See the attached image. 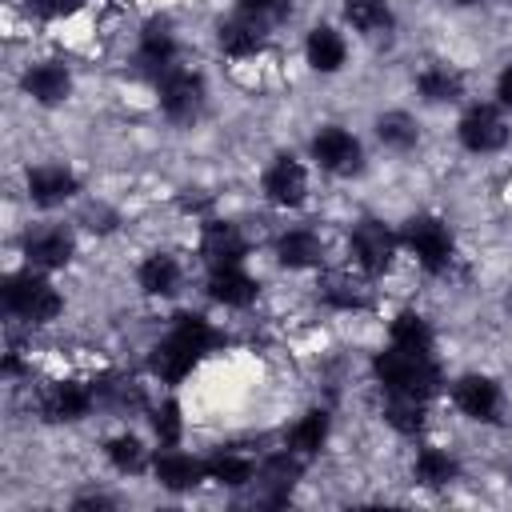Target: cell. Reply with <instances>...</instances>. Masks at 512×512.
<instances>
[{
	"label": "cell",
	"instance_id": "cell-1",
	"mask_svg": "<svg viewBox=\"0 0 512 512\" xmlns=\"http://www.w3.org/2000/svg\"><path fill=\"white\" fill-rule=\"evenodd\" d=\"M216 340H220V332L212 328L208 316H200V312H180V316L168 324V332L152 344V352H148V376L160 380V384H168V388H176V384L188 380L192 368L216 348Z\"/></svg>",
	"mask_w": 512,
	"mask_h": 512
},
{
	"label": "cell",
	"instance_id": "cell-2",
	"mask_svg": "<svg viewBox=\"0 0 512 512\" xmlns=\"http://www.w3.org/2000/svg\"><path fill=\"white\" fill-rule=\"evenodd\" d=\"M372 376L384 392L396 396H416V400H432L444 388V372L432 356L424 352H404V348H384L372 356Z\"/></svg>",
	"mask_w": 512,
	"mask_h": 512
},
{
	"label": "cell",
	"instance_id": "cell-3",
	"mask_svg": "<svg viewBox=\"0 0 512 512\" xmlns=\"http://www.w3.org/2000/svg\"><path fill=\"white\" fill-rule=\"evenodd\" d=\"M0 300H4V312L12 320L28 324V328L52 324L64 312V296L56 292V284L48 280V272H36V268L8 272L4 276V288H0Z\"/></svg>",
	"mask_w": 512,
	"mask_h": 512
},
{
	"label": "cell",
	"instance_id": "cell-4",
	"mask_svg": "<svg viewBox=\"0 0 512 512\" xmlns=\"http://www.w3.org/2000/svg\"><path fill=\"white\" fill-rule=\"evenodd\" d=\"M400 248L432 276H444L456 260V236L444 216L436 212H416L400 224Z\"/></svg>",
	"mask_w": 512,
	"mask_h": 512
},
{
	"label": "cell",
	"instance_id": "cell-5",
	"mask_svg": "<svg viewBox=\"0 0 512 512\" xmlns=\"http://www.w3.org/2000/svg\"><path fill=\"white\" fill-rule=\"evenodd\" d=\"M204 100H208V84L196 68L172 64L156 76V104L172 124H192L204 112Z\"/></svg>",
	"mask_w": 512,
	"mask_h": 512
},
{
	"label": "cell",
	"instance_id": "cell-6",
	"mask_svg": "<svg viewBox=\"0 0 512 512\" xmlns=\"http://www.w3.org/2000/svg\"><path fill=\"white\" fill-rule=\"evenodd\" d=\"M396 252H400V232H392L384 220H360L348 236V264L368 280L388 276Z\"/></svg>",
	"mask_w": 512,
	"mask_h": 512
},
{
	"label": "cell",
	"instance_id": "cell-7",
	"mask_svg": "<svg viewBox=\"0 0 512 512\" xmlns=\"http://www.w3.org/2000/svg\"><path fill=\"white\" fill-rule=\"evenodd\" d=\"M308 152L316 160L320 172L328 176H340V180H352L364 172V144L356 132H348L344 124H324L312 132L308 140Z\"/></svg>",
	"mask_w": 512,
	"mask_h": 512
},
{
	"label": "cell",
	"instance_id": "cell-8",
	"mask_svg": "<svg viewBox=\"0 0 512 512\" xmlns=\"http://www.w3.org/2000/svg\"><path fill=\"white\" fill-rule=\"evenodd\" d=\"M24 264L36 272H60L76 256V232L68 224H32L20 240Z\"/></svg>",
	"mask_w": 512,
	"mask_h": 512
},
{
	"label": "cell",
	"instance_id": "cell-9",
	"mask_svg": "<svg viewBox=\"0 0 512 512\" xmlns=\"http://www.w3.org/2000/svg\"><path fill=\"white\" fill-rule=\"evenodd\" d=\"M508 136H512V128H508V116L500 104H468L464 116L456 120V140L476 156L500 152L508 144Z\"/></svg>",
	"mask_w": 512,
	"mask_h": 512
},
{
	"label": "cell",
	"instance_id": "cell-10",
	"mask_svg": "<svg viewBox=\"0 0 512 512\" xmlns=\"http://www.w3.org/2000/svg\"><path fill=\"white\" fill-rule=\"evenodd\" d=\"M260 188H264V200L272 208L292 212L308 200V168L292 152H276L260 172Z\"/></svg>",
	"mask_w": 512,
	"mask_h": 512
},
{
	"label": "cell",
	"instance_id": "cell-11",
	"mask_svg": "<svg viewBox=\"0 0 512 512\" xmlns=\"http://www.w3.org/2000/svg\"><path fill=\"white\" fill-rule=\"evenodd\" d=\"M452 404L460 416L476 424H500L504 416V388L484 372H464L452 380Z\"/></svg>",
	"mask_w": 512,
	"mask_h": 512
},
{
	"label": "cell",
	"instance_id": "cell-12",
	"mask_svg": "<svg viewBox=\"0 0 512 512\" xmlns=\"http://www.w3.org/2000/svg\"><path fill=\"white\" fill-rule=\"evenodd\" d=\"M96 408L92 380H52L40 392V416L48 424H76Z\"/></svg>",
	"mask_w": 512,
	"mask_h": 512
},
{
	"label": "cell",
	"instance_id": "cell-13",
	"mask_svg": "<svg viewBox=\"0 0 512 512\" xmlns=\"http://www.w3.org/2000/svg\"><path fill=\"white\" fill-rule=\"evenodd\" d=\"M216 48L228 60H256L268 48V20L236 8V16L216 24Z\"/></svg>",
	"mask_w": 512,
	"mask_h": 512
},
{
	"label": "cell",
	"instance_id": "cell-14",
	"mask_svg": "<svg viewBox=\"0 0 512 512\" xmlns=\"http://www.w3.org/2000/svg\"><path fill=\"white\" fill-rule=\"evenodd\" d=\"M24 188H28V200L36 208H60L80 192V176L60 160H40L28 168Z\"/></svg>",
	"mask_w": 512,
	"mask_h": 512
},
{
	"label": "cell",
	"instance_id": "cell-15",
	"mask_svg": "<svg viewBox=\"0 0 512 512\" xmlns=\"http://www.w3.org/2000/svg\"><path fill=\"white\" fill-rule=\"evenodd\" d=\"M304 464L308 460H300L296 452H288V448H280V452H268L264 460H260V468H256V488H260V504H288V496H292V488L300 484V476H304Z\"/></svg>",
	"mask_w": 512,
	"mask_h": 512
},
{
	"label": "cell",
	"instance_id": "cell-16",
	"mask_svg": "<svg viewBox=\"0 0 512 512\" xmlns=\"http://www.w3.org/2000/svg\"><path fill=\"white\" fill-rule=\"evenodd\" d=\"M20 88L40 108H56L72 96V68L64 60H36L20 72Z\"/></svg>",
	"mask_w": 512,
	"mask_h": 512
},
{
	"label": "cell",
	"instance_id": "cell-17",
	"mask_svg": "<svg viewBox=\"0 0 512 512\" xmlns=\"http://www.w3.org/2000/svg\"><path fill=\"white\" fill-rule=\"evenodd\" d=\"M272 256H276V264L288 268V272H312V268L324 264V236H320L316 228H304V224L284 228V232L272 240Z\"/></svg>",
	"mask_w": 512,
	"mask_h": 512
},
{
	"label": "cell",
	"instance_id": "cell-18",
	"mask_svg": "<svg viewBox=\"0 0 512 512\" xmlns=\"http://www.w3.org/2000/svg\"><path fill=\"white\" fill-rule=\"evenodd\" d=\"M248 236L232 220H204L200 224V256L208 268L216 264H244L248 260Z\"/></svg>",
	"mask_w": 512,
	"mask_h": 512
},
{
	"label": "cell",
	"instance_id": "cell-19",
	"mask_svg": "<svg viewBox=\"0 0 512 512\" xmlns=\"http://www.w3.org/2000/svg\"><path fill=\"white\" fill-rule=\"evenodd\" d=\"M152 476H156V484L168 488V492H192L200 480H208V464H204V456H192V452H184V448L176 444V448H160V452H156Z\"/></svg>",
	"mask_w": 512,
	"mask_h": 512
},
{
	"label": "cell",
	"instance_id": "cell-20",
	"mask_svg": "<svg viewBox=\"0 0 512 512\" xmlns=\"http://www.w3.org/2000/svg\"><path fill=\"white\" fill-rule=\"evenodd\" d=\"M204 292H208V300L220 304V308H248V304L256 300L260 284L248 276L244 264H216V268H208Z\"/></svg>",
	"mask_w": 512,
	"mask_h": 512
},
{
	"label": "cell",
	"instance_id": "cell-21",
	"mask_svg": "<svg viewBox=\"0 0 512 512\" xmlns=\"http://www.w3.org/2000/svg\"><path fill=\"white\" fill-rule=\"evenodd\" d=\"M316 296H320V304L332 308V312H364V308H372L368 276H360L356 268H352V272H328V276H320Z\"/></svg>",
	"mask_w": 512,
	"mask_h": 512
},
{
	"label": "cell",
	"instance_id": "cell-22",
	"mask_svg": "<svg viewBox=\"0 0 512 512\" xmlns=\"http://www.w3.org/2000/svg\"><path fill=\"white\" fill-rule=\"evenodd\" d=\"M176 56H180V40H176L172 24L160 20V16H152L140 28V36H136V60H140V68H148L152 76H160L164 68L176 64Z\"/></svg>",
	"mask_w": 512,
	"mask_h": 512
},
{
	"label": "cell",
	"instance_id": "cell-23",
	"mask_svg": "<svg viewBox=\"0 0 512 512\" xmlns=\"http://www.w3.org/2000/svg\"><path fill=\"white\" fill-rule=\"evenodd\" d=\"M136 284L144 296H156V300H168L180 292L184 284V264L180 256L172 252H148L140 264H136Z\"/></svg>",
	"mask_w": 512,
	"mask_h": 512
},
{
	"label": "cell",
	"instance_id": "cell-24",
	"mask_svg": "<svg viewBox=\"0 0 512 512\" xmlns=\"http://www.w3.org/2000/svg\"><path fill=\"white\" fill-rule=\"evenodd\" d=\"M304 60H308V68L320 72V76L340 72L344 60H348V40H344V32L332 28V24H312L308 36H304Z\"/></svg>",
	"mask_w": 512,
	"mask_h": 512
},
{
	"label": "cell",
	"instance_id": "cell-25",
	"mask_svg": "<svg viewBox=\"0 0 512 512\" xmlns=\"http://www.w3.org/2000/svg\"><path fill=\"white\" fill-rule=\"evenodd\" d=\"M328 436H332V416H328L324 408H308V412H300V416L284 428V448L296 452L300 460H312V456L324 452Z\"/></svg>",
	"mask_w": 512,
	"mask_h": 512
},
{
	"label": "cell",
	"instance_id": "cell-26",
	"mask_svg": "<svg viewBox=\"0 0 512 512\" xmlns=\"http://www.w3.org/2000/svg\"><path fill=\"white\" fill-rule=\"evenodd\" d=\"M416 92L424 104H456L464 96V72L448 60H428L416 72Z\"/></svg>",
	"mask_w": 512,
	"mask_h": 512
},
{
	"label": "cell",
	"instance_id": "cell-27",
	"mask_svg": "<svg viewBox=\"0 0 512 512\" xmlns=\"http://www.w3.org/2000/svg\"><path fill=\"white\" fill-rule=\"evenodd\" d=\"M204 464H208V480H216L220 488H248L256 484V468H260V460L244 448H220L204 456Z\"/></svg>",
	"mask_w": 512,
	"mask_h": 512
},
{
	"label": "cell",
	"instance_id": "cell-28",
	"mask_svg": "<svg viewBox=\"0 0 512 512\" xmlns=\"http://www.w3.org/2000/svg\"><path fill=\"white\" fill-rule=\"evenodd\" d=\"M344 24H348L356 36L376 40V36L392 32V24H396L392 0H344Z\"/></svg>",
	"mask_w": 512,
	"mask_h": 512
},
{
	"label": "cell",
	"instance_id": "cell-29",
	"mask_svg": "<svg viewBox=\"0 0 512 512\" xmlns=\"http://www.w3.org/2000/svg\"><path fill=\"white\" fill-rule=\"evenodd\" d=\"M456 476H460V460L440 444H424L412 460V480L420 488H448Z\"/></svg>",
	"mask_w": 512,
	"mask_h": 512
},
{
	"label": "cell",
	"instance_id": "cell-30",
	"mask_svg": "<svg viewBox=\"0 0 512 512\" xmlns=\"http://www.w3.org/2000/svg\"><path fill=\"white\" fill-rule=\"evenodd\" d=\"M388 344H392V348H404V352H424V356H432L436 332H432V324H428L420 312L404 308V312H396L392 324H388Z\"/></svg>",
	"mask_w": 512,
	"mask_h": 512
},
{
	"label": "cell",
	"instance_id": "cell-31",
	"mask_svg": "<svg viewBox=\"0 0 512 512\" xmlns=\"http://www.w3.org/2000/svg\"><path fill=\"white\" fill-rule=\"evenodd\" d=\"M384 424L400 436H420L428 428V400H416V396H396V392H384V408H380Z\"/></svg>",
	"mask_w": 512,
	"mask_h": 512
},
{
	"label": "cell",
	"instance_id": "cell-32",
	"mask_svg": "<svg viewBox=\"0 0 512 512\" xmlns=\"http://www.w3.org/2000/svg\"><path fill=\"white\" fill-rule=\"evenodd\" d=\"M104 456H108V464L120 472V476H136V472H144V468H152V456H148V444L136 436V432H116V436H108L104 440Z\"/></svg>",
	"mask_w": 512,
	"mask_h": 512
},
{
	"label": "cell",
	"instance_id": "cell-33",
	"mask_svg": "<svg viewBox=\"0 0 512 512\" xmlns=\"http://www.w3.org/2000/svg\"><path fill=\"white\" fill-rule=\"evenodd\" d=\"M376 140L384 148H392V152H412L420 144V128H416V120L408 112L392 108V112H380L376 116Z\"/></svg>",
	"mask_w": 512,
	"mask_h": 512
},
{
	"label": "cell",
	"instance_id": "cell-34",
	"mask_svg": "<svg viewBox=\"0 0 512 512\" xmlns=\"http://www.w3.org/2000/svg\"><path fill=\"white\" fill-rule=\"evenodd\" d=\"M148 428H152V436H156L160 448H176L184 440V408H180V400L176 396L156 400L148 408Z\"/></svg>",
	"mask_w": 512,
	"mask_h": 512
},
{
	"label": "cell",
	"instance_id": "cell-35",
	"mask_svg": "<svg viewBox=\"0 0 512 512\" xmlns=\"http://www.w3.org/2000/svg\"><path fill=\"white\" fill-rule=\"evenodd\" d=\"M236 8L240 12H252V16H260V20H284L288 12H292V0H236Z\"/></svg>",
	"mask_w": 512,
	"mask_h": 512
},
{
	"label": "cell",
	"instance_id": "cell-36",
	"mask_svg": "<svg viewBox=\"0 0 512 512\" xmlns=\"http://www.w3.org/2000/svg\"><path fill=\"white\" fill-rule=\"evenodd\" d=\"M28 8L40 20H64V16H76L84 8V0H28Z\"/></svg>",
	"mask_w": 512,
	"mask_h": 512
},
{
	"label": "cell",
	"instance_id": "cell-37",
	"mask_svg": "<svg viewBox=\"0 0 512 512\" xmlns=\"http://www.w3.org/2000/svg\"><path fill=\"white\" fill-rule=\"evenodd\" d=\"M496 104L504 112H512V64H504L500 76H496Z\"/></svg>",
	"mask_w": 512,
	"mask_h": 512
},
{
	"label": "cell",
	"instance_id": "cell-38",
	"mask_svg": "<svg viewBox=\"0 0 512 512\" xmlns=\"http://www.w3.org/2000/svg\"><path fill=\"white\" fill-rule=\"evenodd\" d=\"M76 508H112V500L108 496H80Z\"/></svg>",
	"mask_w": 512,
	"mask_h": 512
},
{
	"label": "cell",
	"instance_id": "cell-39",
	"mask_svg": "<svg viewBox=\"0 0 512 512\" xmlns=\"http://www.w3.org/2000/svg\"><path fill=\"white\" fill-rule=\"evenodd\" d=\"M452 4H460V8H472V4H480V0H452Z\"/></svg>",
	"mask_w": 512,
	"mask_h": 512
},
{
	"label": "cell",
	"instance_id": "cell-40",
	"mask_svg": "<svg viewBox=\"0 0 512 512\" xmlns=\"http://www.w3.org/2000/svg\"><path fill=\"white\" fill-rule=\"evenodd\" d=\"M508 484H512V468H508Z\"/></svg>",
	"mask_w": 512,
	"mask_h": 512
}]
</instances>
